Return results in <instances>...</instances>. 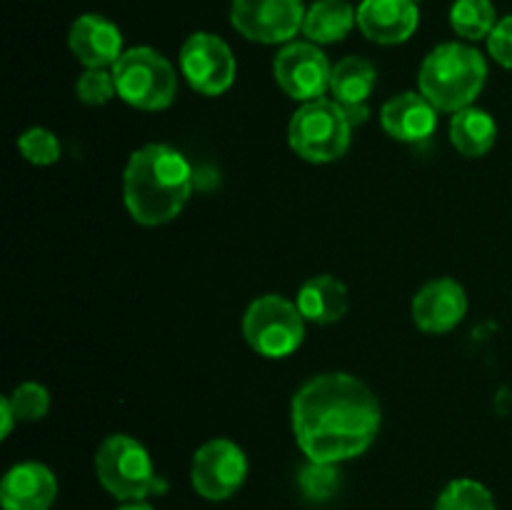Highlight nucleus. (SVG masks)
Masks as SVG:
<instances>
[{"label":"nucleus","mask_w":512,"mask_h":510,"mask_svg":"<svg viewBox=\"0 0 512 510\" xmlns=\"http://www.w3.org/2000/svg\"><path fill=\"white\" fill-rule=\"evenodd\" d=\"M293 433L310 463L338 465L358 458L378 438V398L348 373H323L300 385L293 398Z\"/></svg>","instance_id":"1"},{"label":"nucleus","mask_w":512,"mask_h":510,"mask_svg":"<svg viewBox=\"0 0 512 510\" xmlns=\"http://www.w3.org/2000/svg\"><path fill=\"white\" fill-rule=\"evenodd\" d=\"M190 190L193 168L188 158L170 145H143L125 165V208L140 225H163L178 218L188 203Z\"/></svg>","instance_id":"2"},{"label":"nucleus","mask_w":512,"mask_h":510,"mask_svg":"<svg viewBox=\"0 0 512 510\" xmlns=\"http://www.w3.org/2000/svg\"><path fill=\"white\" fill-rule=\"evenodd\" d=\"M488 65L485 58L470 45L443 43L430 50L418 73L420 93L438 110L458 113L470 108L480 90L485 88Z\"/></svg>","instance_id":"3"},{"label":"nucleus","mask_w":512,"mask_h":510,"mask_svg":"<svg viewBox=\"0 0 512 510\" xmlns=\"http://www.w3.org/2000/svg\"><path fill=\"white\" fill-rule=\"evenodd\" d=\"M353 123L335 100H310L293 113L288 125L290 148L308 163H333L350 148Z\"/></svg>","instance_id":"4"},{"label":"nucleus","mask_w":512,"mask_h":510,"mask_svg":"<svg viewBox=\"0 0 512 510\" xmlns=\"http://www.w3.org/2000/svg\"><path fill=\"white\" fill-rule=\"evenodd\" d=\"M95 475L100 485L123 503L145 500L148 495L163 490L155 478L148 450L130 435H108L100 443L95 453Z\"/></svg>","instance_id":"5"},{"label":"nucleus","mask_w":512,"mask_h":510,"mask_svg":"<svg viewBox=\"0 0 512 510\" xmlns=\"http://www.w3.org/2000/svg\"><path fill=\"white\" fill-rule=\"evenodd\" d=\"M118 95L138 110H163L175 100L178 75L173 65L153 48L125 50L113 65Z\"/></svg>","instance_id":"6"},{"label":"nucleus","mask_w":512,"mask_h":510,"mask_svg":"<svg viewBox=\"0 0 512 510\" xmlns=\"http://www.w3.org/2000/svg\"><path fill=\"white\" fill-rule=\"evenodd\" d=\"M243 335L258 355L285 358L303 343L305 318L298 303H290L280 295H263L245 310Z\"/></svg>","instance_id":"7"},{"label":"nucleus","mask_w":512,"mask_h":510,"mask_svg":"<svg viewBox=\"0 0 512 510\" xmlns=\"http://www.w3.org/2000/svg\"><path fill=\"white\" fill-rule=\"evenodd\" d=\"M248 475V458L233 440L215 438L200 445L190 468V480L200 498L228 500L240 490Z\"/></svg>","instance_id":"8"},{"label":"nucleus","mask_w":512,"mask_h":510,"mask_svg":"<svg viewBox=\"0 0 512 510\" xmlns=\"http://www.w3.org/2000/svg\"><path fill=\"white\" fill-rule=\"evenodd\" d=\"M230 20L235 30L255 43H285L305 20L303 0H233Z\"/></svg>","instance_id":"9"},{"label":"nucleus","mask_w":512,"mask_h":510,"mask_svg":"<svg viewBox=\"0 0 512 510\" xmlns=\"http://www.w3.org/2000/svg\"><path fill=\"white\" fill-rule=\"evenodd\" d=\"M275 83L285 95L300 103L323 98L330 88V68L323 50L313 43H290L273 60Z\"/></svg>","instance_id":"10"},{"label":"nucleus","mask_w":512,"mask_h":510,"mask_svg":"<svg viewBox=\"0 0 512 510\" xmlns=\"http://www.w3.org/2000/svg\"><path fill=\"white\" fill-rule=\"evenodd\" d=\"M180 70L193 90L203 95H220L233 85L235 58L228 43L218 35L195 33L180 50Z\"/></svg>","instance_id":"11"},{"label":"nucleus","mask_w":512,"mask_h":510,"mask_svg":"<svg viewBox=\"0 0 512 510\" xmlns=\"http://www.w3.org/2000/svg\"><path fill=\"white\" fill-rule=\"evenodd\" d=\"M468 313L465 288L453 278L430 280L413 298V320L425 333H450Z\"/></svg>","instance_id":"12"},{"label":"nucleus","mask_w":512,"mask_h":510,"mask_svg":"<svg viewBox=\"0 0 512 510\" xmlns=\"http://www.w3.org/2000/svg\"><path fill=\"white\" fill-rule=\"evenodd\" d=\"M418 20V0H363L358 8V28L380 45L405 43L418 28Z\"/></svg>","instance_id":"13"},{"label":"nucleus","mask_w":512,"mask_h":510,"mask_svg":"<svg viewBox=\"0 0 512 510\" xmlns=\"http://www.w3.org/2000/svg\"><path fill=\"white\" fill-rule=\"evenodd\" d=\"M58 495V480L43 463H18L5 473L0 485L3 510H50Z\"/></svg>","instance_id":"14"},{"label":"nucleus","mask_w":512,"mask_h":510,"mask_svg":"<svg viewBox=\"0 0 512 510\" xmlns=\"http://www.w3.org/2000/svg\"><path fill=\"white\" fill-rule=\"evenodd\" d=\"M70 50L88 70L113 68L123 50V35L118 25L103 15H80L70 28Z\"/></svg>","instance_id":"15"},{"label":"nucleus","mask_w":512,"mask_h":510,"mask_svg":"<svg viewBox=\"0 0 512 510\" xmlns=\"http://www.w3.org/2000/svg\"><path fill=\"white\" fill-rule=\"evenodd\" d=\"M385 133L400 143H420L438 125V108L423 93H400L383 105L380 113Z\"/></svg>","instance_id":"16"},{"label":"nucleus","mask_w":512,"mask_h":510,"mask_svg":"<svg viewBox=\"0 0 512 510\" xmlns=\"http://www.w3.org/2000/svg\"><path fill=\"white\" fill-rule=\"evenodd\" d=\"M298 308L310 323H338L348 313V288L333 275H315L300 288Z\"/></svg>","instance_id":"17"},{"label":"nucleus","mask_w":512,"mask_h":510,"mask_svg":"<svg viewBox=\"0 0 512 510\" xmlns=\"http://www.w3.org/2000/svg\"><path fill=\"white\" fill-rule=\"evenodd\" d=\"M358 25V10L348 0H318L310 10H305L303 33L313 43H338Z\"/></svg>","instance_id":"18"},{"label":"nucleus","mask_w":512,"mask_h":510,"mask_svg":"<svg viewBox=\"0 0 512 510\" xmlns=\"http://www.w3.org/2000/svg\"><path fill=\"white\" fill-rule=\"evenodd\" d=\"M498 138V125L493 115L480 108H463L450 120V140L455 150L468 158H480L488 153Z\"/></svg>","instance_id":"19"},{"label":"nucleus","mask_w":512,"mask_h":510,"mask_svg":"<svg viewBox=\"0 0 512 510\" xmlns=\"http://www.w3.org/2000/svg\"><path fill=\"white\" fill-rule=\"evenodd\" d=\"M375 78L378 73H375L373 63L358 58V55L343 58L338 65H333V75H330V90L335 95V103H340L343 108L365 105L375 88Z\"/></svg>","instance_id":"20"},{"label":"nucleus","mask_w":512,"mask_h":510,"mask_svg":"<svg viewBox=\"0 0 512 510\" xmlns=\"http://www.w3.org/2000/svg\"><path fill=\"white\" fill-rule=\"evenodd\" d=\"M450 25L460 38H488L498 25L493 3L490 0H455L453 10H450Z\"/></svg>","instance_id":"21"},{"label":"nucleus","mask_w":512,"mask_h":510,"mask_svg":"<svg viewBox=\"0 0 512 510\" xmlns=\"http://www.w3.org/2000/svg\"><path fill=\"white\" fill-rule=\"evenodd\" d=\"M435 510H498L495 498L483 483L470 478H458L443 488L435 500Z\"/></svg>","instance_id":"22"},{"label":"nucleus","mask_w":512,"mask_h":510,"mask_svg":"<svg viewBox=\"0 0 512 510\" xmlns=\"http://www.w3.org/2000/svg\"><path fill=\"white\" fill-rule=\"evenodd\" d=\"M8 400L20 423H35V420L45 418L50 408V395L40 383L18 385Z\"/></svg>","instance_id":"23"},{"label":"nucleus","mask_w":512,"mask_h":510,"mask_svg":"<svg viewBox=\"0 0 512 510\" xmlns=\"http://www.w3.org/2000/svg\"><path fill=\"white\" fill-rule=\"evenodd\" d=\"M18 150L33 165H53L60 160V140L45 128L25 130L18 138Z\"/></svg>","instance_id":"24"},{"label":"nucleus","mask_w":512,"mask_h":510,"mask_svg":"<svg viewBox=\"0 0 512 510\" xmlns=\"http://www.w3.org/2000/svg\"><path fill=\"white\" fill-rule=\"evenodd\" d=\"M75 93H78V98L85 105H105L108 100H113V95H118V88H115L113 73L88 70V73L80 75L78 85H75Z\"/></svg>","instance_id":"25"},{"label":"nucleus","mask_w":512,"mask_h":510,"mask_svg":"<svg viewBox=\"0 0 512 510\" xmlns=\"http://www.w3.org/2000/svg\"><path fill=\"white\" fill-rule=\"evenodd\" d=\"M300 488L313 500H325L338 488V470L328 463H308L300 473Z\"/></svg>","instance_id":"26"},{"label":"nucleus","mask_w":512,"mask_h":510,"mask_svg":"<svg viewBox=\"0 0 512 510\" xmlns=\"http://www.w3.org/2000/svg\"><path fill=\"white\" fill-rule=\"evenodd\" d=\"M488 50L503 68L512 70V15L500 20L488 35Z\"/></svg>","instance_id":"27"},{"label":"nucleus","mask_w":512,"mask_h":510,"mask_svg":"<svg viewBox=\"0 0 512 510\" xmlns=\"http://www.w3.org/2000/svg\"><path fill=\"white\" fill-rule=\"evenodd\" d=\"M0 415H3V438H8L10 430H13V423L18 418H15L13 408H10V400L3 398V403H0Z\"/></svg>","instance_id":"28"},{"label":"nucleus","mask_w":512,"mask_h":510,"mask_svg":"<svg viewBox=\"0 0 512 510\" xmlns=\"http://www.w3.org/2000/svg\"><path fill=\"white\" fill-rule=\"evenodd\" d=\"M115 510H153V505L145 503V500H130V503H123Z\"/></svg>","instance_id":"29"}]
</instances>
